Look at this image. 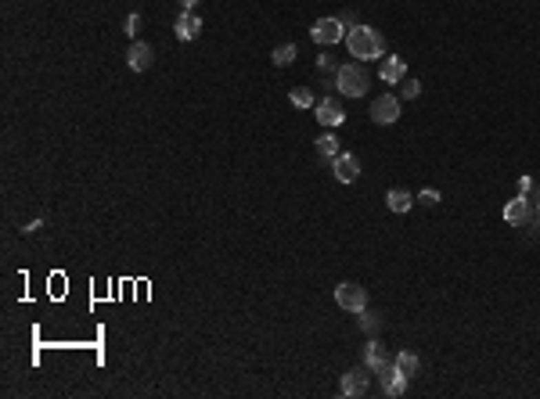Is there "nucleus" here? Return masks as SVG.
I'll return each mask as SVG.
<instances>
[{
	"instance_id": "f257e3e1",
	"label": "nucleus",
	"mask_w": 540,
	"mask_h": 399,
	"mask_svg": "<svg viewBox=\"0 0 540 399\" xmlns=\"http://www.w3.org/2000/svg\"><path fill=\"white\" fill-rule=\"evenodd\" d=\"M346 47H349V54H353L357 61H375V58H382L386 54V40H382V33L378 29H371V25H353L346 33Z\"/></svg>"
},
{
	"instance_id": "f03ea898",
	"label": "nucleus",
	"mask_w": 540,
	"mask_h": 399,
	"mask_svg": "<svg viewBox=\"0 0 540 399\" xmlns=\"http://www.w3.org/2000/svg\"><path fill=\"white\" fill-rule=\"evenodd\" d=\"M335 87H339V94H346V98H364V94H368V69H364L360 61L339 65Z\"/></svg>"
},
{
	"instance_id": "7ed1b4c3",
	"label": "nucleus",
	"mask_w": 540,
	"mask_h": 399,
	"mask_svg": "<svg viewBox=\"0 0 540 399\" xmlns=\"http://www.w3.org/2000/svg\"><path fill=\"white\" fill-rule=\"evenodd\" d=\"M346 33H349V29L342 25V19H317L310 25V40L321 43V47H331V43L346 40Z\"/></svg>"
},
{
	"instance_id": "20e7f679",
	"label": "nucleus",
	"mask_w": 540,
	"mask_h": 399,
	"mask_svg": "<svg viewBox=\"0 0 540 399\" xmlns=\"http://www.w3.org/2000/svg\"><path fill=\"white\" fill-rule=\"evenodd\" d=\"M335 302L349 313H360V310H368V288H360L357 281H342L335 288Z\"/></svg>"
},
{
	"instance_id": "39448f33",
	"label": "nucleus",
	"mask_w": 540,
	"mask_h": 399,
	"mask_svg": "<svg viewBox=\"0 0 540 399\" xmlns=\"http://www.w3.org/2000/svg\"><path fill=\"white\" fill-rule=\"evenodd\" d=\"M371 374H378V381H382V389L386 396H404L407 392V374L396 367V360H386L382 367H375Z\"/></svg>"
},
{
	"instance_id": "423d86ee",
	"label": "nucleus",
	"mask_w": 540,
	"mask_h": 399,
	"mask_svg": "<svg viewBox=\"0 0 540 399\" xmlns=\"http://www.w3.org/2000/svg\"><path fill=\"white\" fill-rule=\"evenodd\" d=\"M368 385H371V367H368V363H360V367H353V371H346V374H342L339 392L353 399V396H368Z\"/></svg>"
},
{
	"instance_id": "0eeeda50",
	"label": "nucleus",
	"mask_w": 540,
	"mask_h": 399,
	"mask_svg": "<svg viewBox=\"0 0 540 399\" xmlns=\"http://www.w3.org/2000/svg\"><path fill=\"white\" fill-rule=\"evenodd\" d=\"M371 119L378 126H393L396 119H400V98H396V94H378V98L371 101Z\"/></svg>"
},
{
	"instance_id": "6e6552de",
	"label": "nucleus",
	"mask_w": 540,
	"mask_h": 399,
	"mask_svg": "<svg viewBox=\"0 0 540 399\" xmlns=\"http://www.w3.org/2000/svg\"><path fill=\"white\" fill-rule=\"evenodd\" d=\"M331 173H335L339 184H353L360 177V158L349 155V151H339L335 158H331Z\"/></svg>"
},
{
	"instance_id": "1a4fd4ad",
	"label": "nucleus",
	"mask_w": 540,
	"mask_h": 399,
	"mask_svg": "<svg viewBox=\"0 0 540 399\" xmlns=\"http://www.w3.org/2000/svg\"><path fill=\"white\" fill-rule=\"evenodd\" d=\"M504 219L512 223V227H522V223H530V219H533V202H530L526 195L512 198V202L504 205Z\"/></svg>"
},
{
	"instance_id": "9d476101",
	"label": "nucleus",
	"mask_w": 540,
	"mask_h": 399,
	"mask_svg": "<svg viewBox=\"0 0 540 399\" xmlns=\"http://www.w3.org/2000/svg\"><path fill=\"white\" fill-rule=\"evenodd\" d=\"M152 61H155L152 47H148L145 40H134V43H130V51H126V65H130L134 72H148V69H152Z\"/></svg>"
},
{
	"instance_id": "9b49d317",
	"label": "nucleus",
	"mask_w": 540,
	"mask_h": 399,
	"mask_svg": "<svg viewBox=\"0 0 540 399\" xmlns=\"http://www.w3.org/2000/svg\"><path fill=\"white\" fill-rule=\"evenodd\" d=\"M173 33H177V40H180V43L198 40V33H202L198 14H195V11H180V19H177V25H173Z\"/></svg>"
},
{
	"instance_id": "f8f14e48",
	"label": "nucleus",
	"mask_w": 540,
	"mask_h": 399,
	"mask_svg": "<svg viewBox=\"0 0 540 399\" xmlns=\"http://www.w3.org/2000/svg\"><path fill=\"white\" fill-rule=\"evenodd\" d=\"M317 122H321V126H331V130H335V126H342V122H346L342 105H339L335 98H324L321 105H317Z\"/></svg>"
},
{
	"instance_id": "ddd939ff",
	"label": "nucleus",
	"mask_w": 540,
	"mask_h": 399,
	"mask_svg": "<svg viewBox=\"0 0 540 399\" xmlns=\"http://www.w3.org/2000/svg\"><path fill=\"white\" fill-rule=\"evenodd\" d=\"M378 76H382L386 83H404V79H407V61L396 58V54H389V58H382V69H378Z\"/></svg>"
},
{
	"instance_id": "4468645a",
	"label": "nucleus",
	"mask_w": 540,
	"mask_h": 399,
	"mask_svg": "<svg viewBox=\"0 0 540 399\" xmlns=\"http://www.w3.org/2000/svg\"><path fill=\"white\" fill-rule=\"evenodd\" d=\"M386 205H389V213H407L411 205H415V195L404 191V187H393L389 195H386Z\"/></svg>"
},
{
	"instance_id": "2eb2a0df",
	"label": "nucleus",
	"mask_w": 540,
	"mask_h": 399,
	"mask_svg": "<svg viewBox=\"0 0 540 399\" xmlns=\"http://www.w3.org/2000/svg\"><path fill=\"white\" fill-rule=\"evenodd\" d=\"M386 360H393V356L386 353V345H382V342H375V338H368V345H364V363H368L371 371H375V367H382Z\"/></svg>"
},
{
	"instance_id": "dca6fc26",
	"label": "nucleus",
	"mask_w": 540,
	"mask_h": 399,
	"mask_svg": "<svg viewBox=\"0 0 540 399\" xmlns=\"http://www.w3.org/2000/svg\"><path fill=\"white\" fill-rule=\"evenodd\" d=\"M393 360H396V367H400V371H404L407 378H411V374H418V367H422L418 353H411V349H404V353H396Z\"/></svg>"
},
{
	"instance_id": "f3484780",
	"label": "nucleus",
	"mask_w": 540,
	"mask_h": 399,
	"mask_svg": "<svg viewBox=\"0 0 540 399\" xmlns=\"http://www.w3.org/2000/svg\"><path fill=\"white\" fill-rule=\"evenodd\" d=\"M357 324H360L364 334H378V327H382V316L371 313V310H360V313H357Z\"/></svg>"
},
{
	"instance_id": "a211bd4d",
	"label": "nucleus",
	"mask_w": 540,
	"mask_h": 399,
	"mask_svg": "<svg viewBox=\"0 0 540 399\" xmlns=\"http://www.w3.org/2000/svg\"><path fill=\"white\" fill-rule=\"evenodd\" d=\"M270 61H274L278 69H281V65H292V61H295V43H281V47H274Z\"/></svg>"
},
{
	"instance_id": "6ab92c4d",
	"label": "nucleus",
	"mask_w": 540,
	"mask_h": 399,
	"mask_svg": "<svg viewBox=\"0 0 540 399\" xmlns=\"http://www.w3.org/2000/svg\"><path fill=\"white\" fill-rule=\"evenodd\" d=\"M317 151H321V158H335V155H339V137L324 133L321 140H317Z\"/></svg>"
},
{
	"instance_id": "aec40b11",
	"label": "nucleus",
	"mask_w": 540,
	"mask_h": 399,
	"mask_svg": "<svg viewBox=\"0 0 540 399\" xmlns=\"http://www.w3.org/2000/svg\"><path fill=\"white\" fill-rule=\"evenodd\" d=\"M289 101H292L295 108H310V105H313V90H310V87H295V90L289 94Z\"/></svg>"
},
{
	"instance_id": "412c9836",
	"label": "nucleus",
	"mask_w": 540,
	"mask_h": 399,
	"mask_svg": "<svg viewBox=\"0 0 540 399\" xmlns=\"http://www.w3.org/2000/svg\"><path fill=\"white\" fill-rule=\"evenodd\" d=\"M418 94H422V83H418V79H404V83H400V98H404V101H415Z\"/></svg>"
},
{
	"instance_id": "4be33fe9",
	"label": "nucleus",
	"mask_w": 540,
	"mask_h": 399,
	"mask_svg": "<svg viewBox=\"0 0 540 399\" xmlns=\"http://www.w3.org/2000/svg\"><path fill=\"white\" fill-rule=\"evenodd\" d=\"M317 69L328 72V76H335V72H339V65H335V58H331V54H321V58H317Z\"/></svg>"
},
{
	"instance_id": "5701e85b",
	"label": "nucleus",
	"mask_w": 540,
	"mask_h": 399,
	"mask_svg": "<svg viewBox=\"0 0 540 399\" xmlns=\"http://www.w3.org/2000/svg\"><path fill=\"white\" fill-rule=\"evenodd\" d=\"M137 33H141V14L134 11V14H126V36L137 40Z\"/></svg>"
},
{
	"instance_id": "b1692460",
	"label": "nucleus",
	"mask_w": 540,
	"mask_h": 399,
	"mask_svg": "<svg viewBox=\"0 0 540 399\" xmlns=\"http://www.w3.org/2000/svg\"><path fill=\"white\" fill-rule=\"evenodd\" d=\"M418 202H422V205H439V191H436V187H425L422 195H418Z\"/></svg>"
},
{
	"instance_id": "393cba45",
	"label": "nucleus",
	"mask_w": 540,
	"mask_h": 399,
	"mask_svg": "<svg viewBox=\"0 0 540 399\" xmlns=\"http://www.w3.org/2000/svg\"><path fill=\"white\" fill-rule=\"evenodd\" d=\"M339 19H342V25H360V22L353 19V14H349V11H342V14H339Z\"/></svg>"
},
{
	"instance_id": "a878e982",
	"label": "nucleus",
	"mask_w": 540,
	"mask_h": 399,
	"mask_svg": "<svg viewBox=\"0 0 540 399\" xmlns=\"http://www.w3.org/2000/svg\"><path fill=\"white\" fill-rule=\"evenodd\" d=\"M195 4L198 0H180V11H195Z\"/></svg>"
},
{
	"instance_id": "bb28decb",
	"label": "nucleus",
	"mask_w": 540,
	"mask_h": 399,
	"mask_svg": "<svg viewBox=\"0 0 540 399\" xmlns=\"http://www.w3.org/2000/svg\"><path fill=\"white\" fill-rule=\"evenodd\" d=\"M537 223H540V195H537Z\"/></svg>"
}]
</instances>
